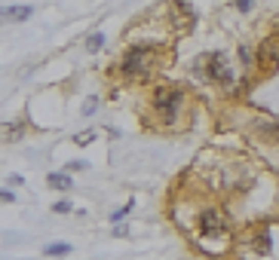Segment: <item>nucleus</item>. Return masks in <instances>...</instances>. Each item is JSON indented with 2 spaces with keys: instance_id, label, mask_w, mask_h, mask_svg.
I'll use <instances>...</instances> for the list:
<instances>
[{
  "instance_id": "nucleus-7",
  "label": "nucleus",
  "mask_w": 279,
  "mask_h": 260,
  "mask_svg": "<svg viewBox=\"0 0 279 260\" xmlns=\"http://www.w3.org/2000/svg\"><path fill=\"white\" fill-rule=\"evenodd\" d=\"M46 184H49V187H55V190H71V178H68V175H61V172H52V175L46 178Z\"/></svg>"
},
{
  "instance_id": "nucleus-16",
  "label": "nucleus",
  "mask_w": 279,
  "mask_h": 260,
  "mask_svg": "<svg viewBox=\"0 0 279 260\" xmlns=\"http://www.w3.org/2000/svg\"><path fill=\"white\" fill-rule=\"evenodd\" d=\"M6 138H18V126H6Z\"/></svg>"
},
{
  "instance_id": "nucleus-15",
  "label": "nucleus",
  "mask_w": 279,
  "mask_h": 260,
  "mask_svg": "<svg viewBox=\"0 0 279 260\" xmlns=\"http://www.w3.org/2000/svg\"><path fill=\"white\" fill-rule=\"evenodd\" d=\"M95 104H98V98H89V101H86V107H83V110H86V113H92V110H95Z\"/></svg>"
},
{
  "instance_id": "nucleus-9",
  "label": "nucleus",
  "mask_w": 279,
  "mask_h": 260,
  "mask_svg": "<svg viewBox=\"0 0 279 260\" xmlns=\"http://www.w3.org/2000/svg\"><path fill=\"white\" fill-rule=\"evenodd\" d=\"M101 43H104V34H98V31L86 37V49H89V52H98V49H101Z\"/></svg>"
},
{
  "instance_id": "nucleus-1",
  "label": "nucleus",
  "mask_w": 279,
  "mask_h": 260,
  "mask_svg": "<svg viewBox=\"0 0 279 260\" xmlns=\"http://www.w3.org/2000/svg\"><path fill=\"white\" fill-rule=\"evenodd\" d=\"M154 58H157V49L154 46H132L123 61H120V70L126 77H144L151 67H154Z\"/></svg>"
},
{
  "instance_id": "nucleus-11",
  "label": "nucleus",
  "mask_w": 279,
  "mask_h": 260,
  "mask_svg": "<svg viewBox=\"0 0 279 260\" xmlns=\"http://www.w3.org/2000/svg\"><path fill=\"white\" fill-rule=\"evenodd\" d=\"M52 211H55V215H68V211H71V202H65V199H61V202H55V205H52Z\"/></svg>"
},
{
  "instance_id": "nucleus-10",
  "label": "nucleus",
  "mask_w": 279,
  "mask_h": 260,
  "mask_svg": "<svg viewBox=\"0 0 279 260\" xmlns=\"http://www.w3.org/2000/svg\"><path fill=\"white\" fill-rule=\"evenodd\" d=\"M129 211H132V199H129V202H126V205H123L120 211H114V215H111V221H114V224H120V221H123V218H126Z\"/></svg>"
},
{
  "instance_id": "nucleus-12",
  "label": "nucleus",
  "mask_w": 279,
  "mask_h": 260,
  "mask_svg": "<svg viewBox=\"0 0 279 260\" xmlns=\"http://www.w3.org/2000/svg\"><path fill=\"white\" fill-rule=\"evenodd\" d=\"M89 141H92V132H80V135L74 138V144H80V147H83V144H89Z\"/></svg>"
},
{
  "instance_id": "nucleus-2",
  "label": "nucleus",
  "mask_w": 279,
  "mask_h": 260,
  "mask_svg": "<svg viewBox=\"0 0 279 260\" xmlns=\"http://www.w3.org/2000/svg\"><path fill=\"white\" fill-rule=\"evenodd\" d=\"M200 64H206L203 70H206L215 83H221V86H230V83H233V67H230L227 52H209L206 58H200Z\"/></svg>"
},
{
  "instance_id": "nucleus-3",
  "label": "nucleus",
  "mask_w": 279,
  "mask_h": 260,
  "mask_svg": "<svg viewBox=\"0 0 279 260\" xmlns=\"http://www.w3.org/2000/svg\"><path fill=\"white\" fill-rule=\"evenodd\" d=\"M154 107H157V113L169 123V120H175L178 116V107H181V92L178 89H157L154 92Z\"/></svg>"
},
{
  "instance_id": "nucleus-13",
  "label": "nucleus",
  "mask_w": 279,
  "mask_h": 260,
  "mask_svg": "<svg viewBox=\"0 0 279 260\" xmlns=\"http://www.w3.org/2000/svg\"><path fill=\"white\" fill-rule=\"evenodd\" d=\"M86 166H89V162H83V159H74V162H68V169H71V172H80V169H86Z\"/></svg>"
},
{
  "instance_id": "nucleus-14",
  "label": "nucleus",
  "mask_w": 279,
  "mask_h": 260,
  "mask_svg": "<svg viewBox=\"0 0 279 260\" xmlns=\"http://www.w3.org/2000/svg\"><path fill=\"white\" fill-rule=\"evenodd\" d=\"M233 3H237L240 12H249V9H252V0H233Z\"/></svg>"
},
{
  "instance_id": "nucleus-8",
  "label": "nucleus",
  "mask_w": 279,
  "mask_h": 260,
  "mask_svg": "<svg viewBox=\"0 0 279 260\" xmlns=\"http://www.w3.org/2000/svg\"><path fill=\"white\" fill-rule=\"evenodd\" d=\"M43 254H46V257H61V254H71V245H68V242L46 245V248H43Z\"/></svg>"
},
{
  "instance_id": "nucleus-5",
  "label": "nucleus",
  "mask_w": 279,
  "mask_h": 260,
  "mask_svg": "<svg viewBox=\"0 0 279 260\" xmlns=\"http://www.w3.org/2000/svg\"><path fill=\"white\" fill-rule=\"evenodd\" d=\"M31 12H34L31 6H6V9H3V18H6V21H25Z\"/></svg>"
},
{
  "instance_id": "nucleus-4",
  "label": "nucleus",
  "mask_w": 279,
  "mask_h": 260,
  "mask_svg": "<svg viewBox=\"0 0 279 260\" xmlns=\"http://www.w3.org/2000/svg\"><path fill=\"white\" fill-rule=\"evenodd\" d=\"M224 230H227V224H224L221 211H215V208L203 211V218H200V233H203L206 239H215V236H224Z\"/></svg>"
},
{
  "instance_id": "nucleus-6",
  "label": "nucleus",
  "mask_w": 279,
  "mask_h": 260,
  "mask_svg": "<svg viewBox=\"0 0 279 260\" xmlns=\"http://www.w3.org/2000/svg\"><path fill=\"white\" fill-rule=\"evenodd\" d=\"M261 55H264V61H279V37L264 40V46H261Z\"/></svg>"
}]
</instances>
